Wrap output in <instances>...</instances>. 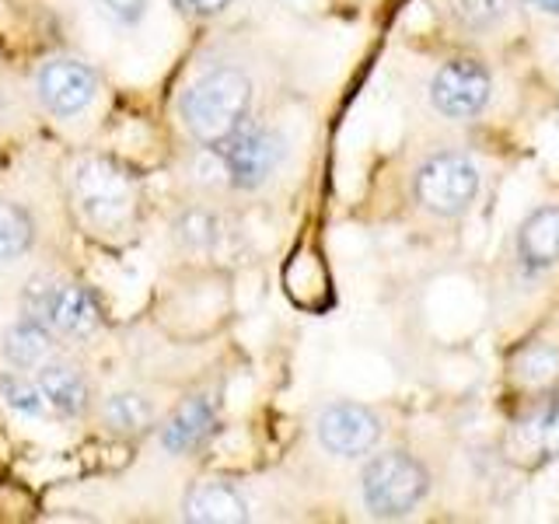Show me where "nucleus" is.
I'll return each mask as SVG.
<instances>
[{
    "instance_id": "nucleus-20",
    "label": "nucleus",
    "mask_w": 559,
    "mask_h": 524,
    "mask_svg": "<svg viewBox=\"0 0 559 524\" xmlns=\"http://www.w3.org/2000/svg\"><path fill=\"white\" fill-rule=\"evenodd\" d=\"M559 371V349L556 346H532L528 354L518 360V374L524 381H549Z\"/></svg>"
},
{
    "instance_id": "nucleus-17",
    "label": "nucleus",
    "mask_w": 559,
    "mask_h": 524,
    "mask_svg": "<svg viewBox=\"0 0 559 524\" xmlns=\"http://www.w3.org/2000/svg\"><path fill=\"white\" fill-rule=\"evenodd\" d=\"M175 241L189 252H214L221 241V217L210 206H186L179 217L171 221Z\"/></svg>"
},
{
    "instance_id": "nucleus-2",
    "label": "nucleus",
    "mask_w": 559,
    "mask_h": 524,
    "mask_svg": "<svg viewBox=\"0 0 559 524\" xmlns=\"http://www.w3.org/2000/svg\"><path fill=\"white\" fill-rule=\"evenodd\" d=\"M70 196H74V210L84 227H92L98 235H122L136 224V179L112 157H81L74 175H70Z\"/></svg>"
},
{
    "instance_id": "nucleus-13",
    "label": "nucleus",
    "mask_w": 559,
    "mask_h": 524,
    "mask_svg": "<svg viewBox=\"0 0 559 524\" xmlns=\"http://www.w3.org/2000/svg\"><path fill=\"white\" fill-rule=\"evenodd\" d=\"M186 521L197 524H241L249 521V500L241 497V489L224 479H203L186 493L182 500Z\"/></svg>"
},
{
    "instance_id": "nucleus-6",
    "label": "nucleus",
    "mask_w": 559,
    "mask_h": 524,
    "mask_svg": "<svg viewBox=\"0 0 559 524\" xmlns=\"http://www.w3.org/2000/svg\"><path fill=\"white\" fill-rule=\"evenodd\" d=\"M416 200L437 217H459L479 196V168L465 154H437L416 171Z\"/></svg>"
},
{
    "instance_id": "nucleus-12",
    "label": "nucleus",
    "mask_w": 559,
    "mask_h": 524,
    "mask_svg": "<svg viewBox=\"0 0 559 524\" xmlns=\"http://www.w3.org/2000/svg\"><path fill=\"white\" fill-rule=\"evenodd\" d=\"M57 336L32 314H17V319L0 332V354L11 364V371H25L35 374L43 364L57 357Z\"/></svg>"
},
{
    "instance_id": "nucleus-3",
    "label": "nucleus",
    "mask_w": 559,
    "mask_h": 524,
    "mask_svg": "<svg viewBox=\"0 0 559 524\" xmlns=\"http://www.w3.org/2000/svg\"><path fill=\"white\" fill-rule=\"evenodd\" d=\"M22 311L39 319L60 343H84L102 329L105 314L92 287L70 276H32L22 294Z\"/></svg>"
},
{
    "instance_id": "nucleus-10",
    "label": "nucleus",
    "mask_w": 559,
    "mask_h": 524,
    "mask_svg": "<svg viewBox=\"0 0 559 524\" xmlns=\"http://www.w3.org/2000/svg\"><path fill=\"white\" fill-rule=\"evenodd\" d=\"M35 381H39L49 416L81 419L92 413V378H87L81 364L52 357L49 364H43L39 371H35Z\"/></svg>"
},
{
    "instance_id": "nucleus-9",
    "label": "nucleus",
    "mask_w": 559,
    "mask_h": 524,
    "mask_svg": "<svg viewBox=\"0 0 559 524\" xmlns=\"http://www.w3.org/2000/svg\"><path fill=\"white\" fill-rule=\"evenodd\" d=\"M314 433H319V444L336 458H360L378 444L381 419L357 402H332L322 409Z\"/></svg>"
},
{
    "instance_id": "nucleus-4",
    "label": "nucleus",
    "mask_w": 559,
    "mask_h": 524,
    "mask_svg": "<svg viewBox=\"0 0 559 524\" xmlns=\"http://www.w3.org/2000/svg\"><path fill=\"white\" fill-rule=\"evenodd\" d=\"M206 151L217 157L227 186L252 192L262 182H270V175L284 162L287 144H284V136H280V130L266 127V122L245 119L231 136Z\"/></svg>"
},
{
    "instance_id": "nucleus-16",
    "label": "nucleus",
    "mask_w": 559,
    "mask_h": 524,
    "mask_svg": "<svg viewBox=\"0 0 559 524\" xmlns=\"http://www.w3.org/2000/svg\"><path fill=\"white\" fill-rule=\"evenodd\" d=\"M39 241V224L22 203L0 196V266L25 259Z\"/></svg>"
},
{
    "instance_id": "nucleus-22",
    "label": "nucleus",
    "mask_w": 559,
    "mask_h": 524,
    "mask_svg": "<svg viewBox=\"0 0 559 524\" xmlns=\"http://www.w3.org/2000/svg\"><path fill=\"white\" fill-rule=\"evenodd\" d=\"M186 14H192V17H214V14H221L231 0H175Z\"/></svg>"
},
{
    "instance_id": "nucleus-11",
    "label": "nucleus",
    "mask_w": 559,
    "mask_h": 524,
    "mask_svg": "<svg viewBox=\"0 0 559 524\" xmlns=\"http://www.w3.org/2000/svg\"><path fill=\"white\" fill-rule=\"evenodd\" d=\"M214 430H217V398L197 392L168 413V419L162 424V448L168 454H192L210 441Z\"/></svg>"
},
{
    "instance_id": "nucleus-1",
    "label": "nucleus",
    "mask_w": 559,
    "mask_h": 524,
    "mask_svg": "<svg viewBox=\"0 0 559 524\" xmlns=\"http://www.w3.org/2000/svg\"><path fill=\"white\" fill-rule=\"evenodd\" d=\"M252 109V81L238 67H214L192 81L179 98V119L200 147H217Z\"/></svg>"
},
{
    "instance_id": "nucleus-15",
    "label": "nucleus",
    "mask_w": 559,
    "mask_h": 524,
    "mask_svg": "<svg viewBox=\"0 0 559 524\" xmlns=\"http://www.w3.org/2000/svg\"><path fill=\"white\" fill-rule=\"evenodd\" d=\"M518 259L528 273L552 270L559 262V206H538L518 231Z\"/></svg>"
},
{
    "instance_id": "nucleus-21",
    "label": "nucleus",
    "mask_w": 559,
    "mask_h": 524,
    "mask_svg": "<svg viewBox=\"0 0 559 524\" xmlns=\"http://www.w3.org/2000/svg\"><path fill=\"white\" fill-rule=\"evenodd\" d=\"M92 4L116 25H136L147 14V0H92Z\"/></svg>"
},
{
    "instance_id": "nucleus-7",
    "label": "nucleus",
    "mask_w": 559,
    "mask_h": 524,
    "mask_svg": "<svg viewBox=\"0 0 559 524\" xmlns=\"http://www.w3.org/2000/svg\"><path fill=\"white\" fill-rule=\"evenodd\" d=\"M98 95V74L95 67L74 57H52L35 74V98L57 119H70L84 112Z\"/></svg>"
},
{
    "instance_id": "nucleus-5",
    "label": "nucleus",
    "mask_w": 559,
    "mask_h": 524,
    "mask_svg": "<svg viewBox=\"0 0 559 524\" xmlns=\"http://www.w3.org/2000/svg\"><path fill=\"white\" fill-rule=\"evenodd\" d=\"M364 503L374 517H406L416 511V503L427 497L430 476L413 454L406 451H384L367 462L364 476Z\"/></svg>"
},
{
    "instance_id": "nucleus-18",
    "label": "nucleus",
    "mask_w": 559,
    "mask_h": 524,
    "mask_svg": "<svg viewBox=\"0 0 559 524\" xmlns=\"http://www.w3.org/2000/svg\"><path fill=\"white\" fill-rule=\"evenodd\" d=\"M0 395L11 409L25 413V416H49V406L39 392V381L35 374H25V371H8L0 378Z\"/></svg>"
},
{
    "instance_id": "nucleus-8",
    "label": "nucleus",
    "mask_w": 559,
    "mask_h": 524,
    "mask_svg": "<svg viewBox=\"0 0 559 524\" xmlns=\"http://www.w3.org/2000/svg\"><path fill=\"white\" fill-rule=\"evenodd\" d=\"M489 70L476 60H451L430 81L433 109L448 119H472L486 109L489 102Z\"/></svg>"
},
{
    "instance_id": "nucleus-23",
    "label": "nucleus",
    "mask_w": 559,
    "mask_h": 524,
    "mask_svg": "<svg viewBox=\"0 0 559 524\" xmlns=\"http://www.w3.org/2000/svg\"><path fill=\"white\" fill-rule=\"evenodd\" d=\"M528 4L542 8V11H549V14H559V0H528Z\"/></svg>"
},
{
    "instance_id": "nucleus-14",
    "label": "nucleus",
    "mask_w": 559,
    "mask_h": 524,
    "mask_svg": "<svg viewBox=\"0 0 559 524\" xmlns=\"http://www.w3.org/2000/svg\"><path fill=\"white\" fill-rule=\"evenodd\" d=\"M98 424L112 437H136L157 427V398L144 389H116L98 402Z\"/></svg>"
},
{
    "instance_id": "nucleus-19",
    "label": "nucleus",
    "mask_w": 559,
    "mask_h": 524,
    "mask_svg": "<svg viewBox=\"0 0 559 524\" xmlns=\"http://www.w3.org/2000/svg\"><path fill=\"white\" fill-rule=\"evenodd\" d=\"M451 14L468 32H489L503 22L507 0H451Z\"/></svg>"
}]
</instances>
